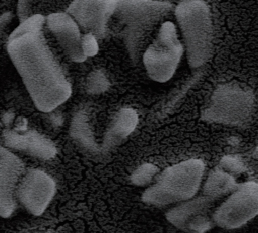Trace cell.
<instances>
[{"mask_svg": "<svg viewBox=\"0 0 258 233\" xmlns=\"http://www.w3.org/2000/svg\"><path fill=\"white\" fill-rule=\"evenodd\" d=\"M44 23L45 17L41 14L19 22L6 46L35 107L47 113L70 98L72 87L46 42Z\"/></svg>", "mask_w": 258, "mask_h": 233, "instance_id": "6da1fadb", "label": "cell"}, {"mask_svg": "<svg viewBox=\"0 0 258 233\" xmlns=\"http://www.w3.org/2000/svg\"><path fill=\"white\" fill-rule=\"evenodd\" d=\"M175 16L185 42L188 64L203 66L213 50V26L208 5L203 0H184L175 8Z\"/></svg>", "mask_w": 258, "mask_h": 233, "instance_id": "7a4b0ae2", "label": "cell"}, {"mask_svg": "<svg viewBox=\"0 0 258 233\" xmlns=\"http://www.w3.org/2000/svg\"><path fill=\"white\" fill-rule=\"evenodd\" d=\"M204 167L201 160L190 159L167 168L157 183L144 192L143 201L162 206L190 199L199 189Z\"/></svg>", "mask_w": 258, "mask_h": 233, "instance_id": "3957f363", "label": "cell"}, {"mask_svg": "<svg viewBox=\"0 0 258 233\" xmlns=\"http://www.w3.org/2000/svg\"><path fill=\"white\" fill-rule=\"evenodd\" d=\"M183 47L178 39L175 26L170 21L164 22L157 37L143 54V64L148 76L156 82H166L174 74Z\"/></svg>", "mask_w": 258, "mask_h": 233, "instance_id": "277c9868", "label": "cell"}, {"mask_svg": "<svg viewBox=\"0 0 258 233\" xmlns=\"http://www.w3.org/2000/svg\"><path fill=\"white\" fill-rule=\"evenodd\" d=\"M253 106L252 94L235 85H225L216 90L211 105L205 111L210 121L238 124L244 121Z\"/></svg>", "mask_w": 258, "mask_h": 233, "instance_id": "5b68a950", "label": "cell"}, {"mask_svg": "<svg viewBox=\"0 0 258 233\" xmlns=\"http://www.w3.org/2000/svg\"><path fill=\"white\" fill-rule=\"evenodd\" d=\"M258 215V184L247 183L232 194L216 211L215 223L225 229L243 226Z\"/></svg>", "mask_w": 258, "mask_h": 233, "instance_id": "8992f818", "label": "cell"}, {"mask_svg": "<svg viewBox=\"0 0 258 233\" xmlns=\"http://www.w3.org/2000/svg\"><path fill=\"white\" fill-rule=\"evenodd\" d=\"M53 179L41 169H29L22 177L16 190V199L24 209L34 215H41L55 194Z\"/></svg>", "mask_w": 258, "mask_h": 233, "instance_id": "52a82bcc", "label": "cell"}, {"mask_svg": "<svg viewBox=\"0 0 258 233\" xmlns=\"http://www.w3.org/2000/svg\"><path fill=\"white\" fill-rule=\"evenodd\" d=\"M117 0H74L69 13L79 26L95 36H104L112 19Z\"/></svg>", "mask_w": 258, "mask_h": 233, "instance_id": "ba28073f", "label": "cell"}, {"mask_svg": "<svg viewBox=\"0 0 258 233\" xmlns=\"http://www.w3.org/2000/svg\"><path fill=\"white\" fill-rule=\"evenodd\" d=\"M170 10V4L155 0H117L112 18L127 25L126 30H140Z\"/></svg>", "mask_w": 258, "mask_h": 233, "instance_id": "9c48e42d", "label": "cell"}, {"mask_svg": "<svg viewBox=\"0 0 258 233\" xmlns=\"http://www.w3.org/2000/svg\"><path fill=\"white\" fill-rule=\"evenodd\" d=\"M24 165L21 159L0 144V217H10L16 208V190Z\"/></svg>", "mask_w": 258, "mask_h": 233, "instance_id": "30bf717a", "label": "cell"}, {"mask_svg": "<svg viewBox=\"0 0 258 233\" xmlns=\"http://www.w3.org/2000/svg\"><path fill=\"white\" fill-rule=\"evenodd\" d=\"M45 22L67 55L76 63H82L87 57L82 48L83 33L75 19L67 12L50 13Z\"/></svg>", "mask_w": 258, "mask_h": 233, "instance_id": "8fae6325", "label": "cell"}, {"mask_svg": "<svg viewBox=\"0 0 258 233\" xmlns=\"http://www.w3.org/2000/svg\"><path fill=\"white\" fill-rule=\"evenodd\" d=\"M5 147L42 160H48L55 156L56 147L54 143L44 136L33 130L6 131L3 135Z\"/></svg>", "mask_w": 258, "mask_h": 233, "instance_id": "7c38bea8", "label": "cell"}, {"mask_svg": "<svg viewBox=\"0 0 258 233\" xmlns=\"http://www.w3.org/2000/svg\"><path fill=\"white\" fill-rule=\"evenodd\" d=\"M137 113L130 108L122 109L113 119L105 136V145L111 146L125 139L136 127Z\"/></svg>", "mask_w": 258, "mask_h": 233, "instance_id": "4fadbf2b", "label": "cell"}, {"mask_svg": "<svg viewBox=\"0 0 258 233\" xmlns=\"http://www.w3.org/2000/svg\"><path fill=\"white\" fill-rule=\"evenodd\" d=\"M236 186L235 180L232 176L222 169L215 170L208 178L205 185V194L209 197H220L231 192Z\"/></svg>", "mask_w": 258, "mask_h": 233, "instance_id": "5bb4252c", "label": "cell"}, {"mask_svg": "<svg viewBox=\"0 0 258 233\" xmlns=\"http://www.w3.org/2000/svg\"><path fill=\"white\" fill-rule=\"evenodd\" d=\"M71 134L74 140H76L83 147L88 149L95 148V142L89 127L87 115L83 111L76 113L73 117Z\"/></svg>", "mask_w": 258, "mask_h": 233, "instance_id": "9a60e30c", "label": "cell"}, {"mask_svg": "<svg viewBox=\"0 0 258 233\" xmlns=\"http://www.w3.org/2000/svg\"><path fill=\"white\" fill-rule=\"evenodd\" d=\"M201 202L200 201H194V202H188L184 205H181L173 210H171L170 213L167 214L168 220L174 224L178 228H184L187 224L186 223V218H189L188 221L192 218L191 215L197 212L199 208H201Z\"/></svg>", "mask_w": 258, "mask_h": 233, "instance_id": "2e32d148", "label": "cell"}, {"mask_svg": "<svg viewBox=\"0 0 258 233\" xmlns=\"http://www.w3.org/2000/svg\"><path fill=\"white\" fill-rule=\"evenodd\" d=\"M110 86V82L101 70H95L91 72L86 81V88L90 94H101L105 92Z\"/></svg>", "mask_w": 258, "mask_h": 233, "instance_id": "e0dca14e", "label": "cell"}, {"mask_svg": "<svg viewBox=\"0 0 258 233\" xmlns=\"http://www.w3.org/2000/svg\"><path fill=\"white\" fill-rule=\"evenodd\" d=\"M157 170L158 169L152 164H149V163L143 164L133 172L131 177V181L134 185L144 186L152 180V178L155 176Z\"/></svg>", "mask_w": 258, "mask_h": 233, "instance_id": "ac0fdd59", "label": "cell"}, {"mask_svg": "<svg viewBox=\"0 0 258 233\" xmlns=\"http://www.w3.org/2000/svg\"><path fill=\"white\" fill-rule=\"evenodd\" d=\"M82 48L86 57L96 55L99 50L96 36L90 32L84 33L82 39Z\"/></svg>", "mask_w": 258, "mask_h": 233, "instance_id": "d6986e66", "label": "cell"}, {"mask_svg": "<svg viewBox=\"0 0 258 233\" xmlns=\"http://www.w3.org/2000/svg\"><path fill=\"white\" fill-rule=\"evenodd\" d=\"M221 168L222 170L228 172V173H239L245 170V166L243 164V162L234 156H225L222 160H221Z\"/></svg>", "mask_w": 258, "mask_h": 233, "instance_id": "ffe728a7", "label": "cell"}, {"mask_svg": "<svg viewBox=\"0 0 258 233\" xmlns=\"http://www.w3.org/2000/svg\"><path fill=\"white\" fill-rule=\"evenodd\" d=\"M41 0H18L17 1V17L19 22L27 19L32 14V9L36 3H38Z\"/></svg>", "mask_w": 258, "mask_h": 233, "instance_id": "44dd1931", "label": "cell"}, {"mask_svg": "<svg viewBox=\"0 0 258 233\" xmlns=\"http://www.w3.org/2000/svg\"><path fill=\"white\" fill-rule=\"evenodd\" d=\"M185 227L192 233H204L210 228V222L205 217H192Z\"/></svg>", "mask_w": 258, "mask_h": 233, "instance_id": "7402d4cb", "label": "cell"}, {"mask_svg": "<svg viewBox=\"0 0 258 233\" xmlns=\"http://www.w3.org/2000/svg\"><path fill=\"white\" fill-rule=\"evenodd\" d=\"M11 18H12L11 13H4L0 17V29H2L7 24V22L9 23L11 21Z\"/></svg>", "mask_w": 258, "mask_h": 233, "instance_id": "603a6c76", "label": "cell"}, {"mask_svg": "<svg viewBox=\"0 0 258 233\" xmlns=\"http://www.w3.org/2000/svg\"><path fill=\"white\" fill-rule=\"evenodd\" d=\"M254 156H255L256 158H258V146H257V148L255 149V152H254Z\"/></svg>", "mask_w": 258, "mask_h": 233, "instance_id": "cb8c5ba5", "label": "cell"}, {"mask_svg": "<svg viewBox=\"0 0 258 233\" xmlns=\"http://www.w3.org/2000/svg\"><path fill=\"white\" fill-rule=\"evenodd\" d=\"M31 233H44V232H31Z\"/></svg>", "mask_w": 258, "mask_h": 233, "instance_id": "d4e9b609", "label": "cell"}]
</instances>
